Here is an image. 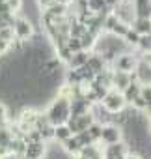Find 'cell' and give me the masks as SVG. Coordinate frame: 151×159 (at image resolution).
Returning <instances> with one entry per match:
<instances>
[{
  "mask_svg": "<svg viewBox=\"0 0 151 159\" xmlns=\"http://www.w3.org/2000/svg\"><path fill=\"white\" fill-rule=\"evenodd\" d=\"M39 4H41L45 10H49V8H50L52 4H56V2H54V0H39Z\"/></svg>",
  "mask_w": 151,
  "mask_h": 159,
  "instance_id": "23",
  "label": "cell"
},
{
  "mask_svg": "<svg viewBox=\"0 0 151 159\" xmlns=\"http://www.w3.org/2000/svg\"><path fill=\"white\" fill-rule=\"evenodd\" d=\"M125 155V144L118 142V144H110L105 150V159H112V157H123Z\"/></svg>",
  "mask_w": 151,
  "mask_h": 159,
  "instance_id": "11",
  "label": "cell"
},
{
  "mask_svg": "<svg viewBox=\"0 0 151 159\" xmlns=\"http://www.w3.org/2000/svg\"><path fill=\"white\" fill-rule=\"evenodd\" d=\"M75 122H77V133H80V131H86L95 120H93V116L90 112H86L82 116H77V118H75Z\"/></svg>",
  "mask_w": 151,
  "mask_h": 159,
  "instance_id": "12",
  "label": "cell"
},
{
  "mask_svg": "<svg viewBox=\"0 0 151 159\" xmlns=\"http://www.w3.org/2000/svg\"><path fill=\"white\" fill-rule=\"evenodd\" d=\"M6 116H8V109H6V105H4V103H0V124H4Z\"/></svg>",
  "mask_w": 151,
  "mask_h": 159,
  "instance_id": "22",
  "label": "cell"
},
{
  "mask_svg": "<svg viewBox=\"0 0 151 159\" xmlns=\"http://www.w3.org/2000/svg\"><path fill=\"white\" fill-rule=\"evenodd\" d=\"M140 92H142V86L132 81V83L123 90V94H121V96H123V101H125V103H132V101L140 96Z\"/></svg>",
  "mask_w": 151,
  "mask_h": 159,
  "instance_id": "10",
  "label": "cell"
},
{
  "mask_svg": "<svg viewBox=\"0 0 151 159\" xmlns=\"http://www.w3.org/2000/svg\"><path fill=\"white\" fill-rule=\"evenodd\" d=\"M134 75H131V73H121V71H116L114 75H112V86H116V88H119V90H125L132 81H134Z\"/></svg>",
  "mask_w": 151,
  "mask_h": 159,
  "instance_id": "7",
  "label": "cell"
},
{
  "mask_svg": "<svg viewBox=\"0 0 151 159\" xmlns=\"http://www.w3.org/2000/svg\"><path fill=\"white\" fill-rule=\"evenodd\" d=\"M132 107H134L136 111H144V109H147V105H145V101L142 99V96H138V98L132 101Z\"/></svg>",
  "mask_w": 151,
  "mask_h": 159,
  "instance_id": "21",
  "label": "cell"
},
{
  "mask_svg": "<svg viewBox=\"0 0 151 159\" xmlns=\"http://www.w3.org/2000/svg\"><path fill=\"white\" fill-rule=\"evenodd\" d=\"M138 47H140L144 52H145V51H151V39H149V36H140Z\"/></svg>",
  "mask_w": 151,
  "mask_h": 159,
  "instance_id": "18",
  "label": "cell"
},
{
  "mask_svg": "<svg viewBox=\"0 0 151 159\" xmlns=\"http://www.w3.org/2000/svg\"><path fill=\"white\" fill-rule=\"evenodd\" d=\"M105 4H106V6H118L119 0H105Z\"/></svg>",
  "mask_w": 151,
  "mask_h": 159,
  "instance_id": "24",
  "label": "cell"
},
{
  "mask_svg": "<svg viewBox=\"0 0 151 159\" xmlns=\"http://www.w3.org/2000/svg\"><path fill=\"white\" fill-rule=\"evenodd\" d=\"M79 159H86V157H82V155H80V157H79Z\"/></svg>",
  "mask_w": 151,
  "mask_h": 159,
  "instance_id": "28",
  "label": "cell"
},
{
  "mask_svg": "<svg viewBox=\"0 0 151 159\" xmlns=\"http://www.w3.org/2000/svg\"><path fill=\"white\" fill-rule=\"evenodd\" d=\"M88 58H90V54L86 51H79V52H73L67 62H69V66L73 69H79V67H82V66L88 64Z\"/></svg>",
  "mask_w": 151,
  "mask_h": 159,
  "instance_id": "9",
  "label": "cell"
},
{
  "mask_svg": "<svg viewBox=\"0 0 151 159\" xmlns=\"http://www.w3.org/2000/svg\"><path fill=\"white\" fill-rule=\"evenodd\" d=\"M11 30H13V34H15L19 39H28V38L34 36V26H32V23H30L28 19H24V17H23V19H15Z\"/></svg>",
  "mask_w": 151,
  "mask_h": 159,
  "instance_id": "3",
  "label": "cell"
},
{
  "mask_svg": "<svg viewBox=\"0 0 151 159\" xmlns=\"http://www.w3.org/2000/svg\"><path fill=\"white\" fill-rule=\"evenodd\" d=\"M73 135H71V131H69V127L65 125V124H62V125H56L54 127V139L56 140H67V139H71Z\"/></svg>",
  "mask_w": 151,
  "mask_h": 159,
  "instance_id": "14",
  "label": "cell"
},
{
  "mask_svg": "<svg viewBox=\"0 0 151 159\" xmlns=\"http://www.w3.org/2000/svg\"><path fill=\"white\" fill-rule=\"evenodd\" d=\"M123 159H142L140 155H136V153H129V155H125Z\"/></svg>",
  "mask_w": 151,
  "mask_h": 159,
  "instance_id": "25",
  "label": "cell"
},
{
  "mask_svg": "<svg viewBox=\"0 0 151 159\" xmlns=\"http://www.w3.org/2000/svg\"><path fill=\"white\" fill-rule=\"evenodd\" d=\"M69 103H71V99H67V98H58V99L50 105V111H49V114H47V122H49L52 127L62 125V124H65V122L69 120V116H71V112H69Z\"/></svg>",
  "mask_w": 151,
  "mask_h": 159,
  "instance_id": "1",
  "label": "cell"
},
{
  "mask_svg": "<svg viewBox=\"0 0 151 159\" xmlns=\"http://www.w3.org/2000/svg\"><path fill=\"white\" fill-rule=\"evenodd\" d=\"M6 6L10 8V11H11V13H15V11H19V10H21L23 0H6Z\"/></svg>",
  "mask_w": 151,
  "mask_h": 159,
  "instance_id": "19",
  "label": "cell"
},
{
  "mask_svg": "<svg viewBox=\"0 0 151 159\" xmlns=\"http://www.w3.org/2000/svg\"><path fill=\"white\" fill-rule=\"evenodd\" d=\"M86 131H88V135H90V139H92V142H93V140L101 139V131H103V125H101L99 122H93V124H92V125H90Z\"/></svg>",
  "mask_w": 151,
  "mask_h": 159,
  "instance_id": "16",
  "label": "cell"
},
{
  "mask_svg": "<svg viewBox=\"0 0 151 159\" xmlns=\"http://www.w3.org/2000/svg\"><path fill=\"white\" fill-rule=\"evenodd\" d=\"M149 21H151V17H149Z\"/></svg>",
  "mask_w": 151,
  "mask_h": 159,
  "instance_id": "30",
  "label": "cell"
},
{
  "mask_svg": "<svg viewBox=\"0 0 151 159\" xmlns=\"http://www.w3.org/2000/svg\"><path fill=\"white\" fill-rule=\"evenodd\" d=\"M106 4H105V0H86V8L92 11V13H101L103 11V8H105Z\"/></svg>",
  "mask_w": 151,
  "mask_h": 159,
  "instance_id": "15",
  "label": "cell"
},
{
  "mask_svg": "<svg viewBox=\"0 0 151 159\" xmlns=\"http://www.w3.org/2000/svg\"><path fill=\"white\" fill-rule=\"evenodd\" d=\"M4 2H6V0H0V4H4Z\"/></svg>",
  "mask_w": 151,
  "mask_h": 159,
  "instance_id": "27",
  "label": "cell"
},
{
  "mask_svg": "<svg viewBox=\"0 0 151 159\" xmlns=\"http://www.w3.org/2000/svg\"><path fill=\"white\" fill-rule=\"evenodd\" d=\"M132 30L138 36H149L151 34V21L149 19H144V17H136L132 21Z\"/></svg>",
  "mask_w": 151,
  "mask_h": 159,
  "instance_id": "8",
  "label": "cell"
},
{
  "mask_svg": "<svg viewBox=\"0 0 151 159\" xmlns=\"http://www.w3.org/2000/svg\"><path fill=\"white\" fill-rule=\"evenodd\" d=\"M24 159H41L43 153H45V142L39 140V142H24Z\"/></svg>",
  "mask_w": 151,
  "mask_h": 159,
  "instance_id": "4",
  "label": "cell"
},
{
  "mask_svg": "<svg viewBox=\"0 0 151 159\" xmlns=\"http://www.w3.org/2000/svg\"><path fill=\"white\" fill-rule=\"evenodd\" d=\"M142 99L145 101L147 109H151V86H142V92H140Z\"/></svg>",
  "mask_w": 151,
  "mask_h": 159,
  "instance_id": "17",
  "label": "cell"
},
{
  "mask_svg": "<svg viewBox=\"0 0 151 159\" xmlns=\"http://www.w3.org/2000/svg\"><path fill=\"white\" fill-rule=\"evenodd\" d=\"M145 64H147V66H149V67H151V52H149V54H147V56H145Z\"/></svg>",
  "mask_w": 151,
  "mask_h": 159,
  "instance_id": "26",
  "label": "cell"
},
{
  "mask_svg": "<svg viewBox=\"0 0 151 159\" xmlns=\"http://www.w3.org/2000/svg\"><path fill=\"white\" fill-rule=\"evenodd\" d=\"M101 139L110 146V144H118L119 139H121V131L118 125H105L103 131H101Z\"/></svg>",
  "mask_w": 151,
  "mask_h": 159,
  "instance_id": "6",
  "label": "cell"
},
{
  "mask_svg": "<svg viewBox=\"0 0 151 159\" xmlns=\"http://www.w3.org/2000/svg\"><path fill=\"white\" fill-rule=\"evenodd\" d=\"M114 64H116V71H121V73H131L136 67V60L131 54H119L114 60Z\"/></svg>",
  "mask_w": 151,
  "mask_h": 159,
  "instance_id": "5",
  "label": "cell"
},
{
  "mask_svg": "<svg viewBox=\"0 0 151 159\" xmlns=\"http://www.w3.org/2000/svg\"><path fill=\"white\" fill-rule=\"evenodd\" d=\"M101 101H103V107H105L108 112H119V111H123V107H125L123 96H121L119 92H116V90L106 92V96H105Z\"/></svg>",
  "mask_w": 151,
  "mask_h": 159,
  "instance_id": "2",
  "label": "cell"
},
{
  "mask_svg": "<svg viewBox=\"0 0 151 159\" xmlns=\"http://www.w3.org/2000/svg\"><path fill=\"white\" fill-rule=\"evenodd\" d=\"M69 155L71 153H80V150H82V146L79 144V140L75 139V137H71V139H67V140H63V146H62Z\"/></svg>",
  "mask_w": 151,
  "mask_h": 159,
  "instance_id": "13",
  "label": "cell"
},
{
  "mask_svg": "<svg viewBox=\"0 0 151 159\" xmlns=\"http://www.w3.org/2000/svg\"><path fill=\"white\" fill-rule=\"evenodd\" d=\"M11 36H13V30L11 28H0V39H4V41L10 43Z\"/></svg>",
  "mask_w": 151,
  "mask_h": 159,
  "instance_id": "20",
  "label": "cell"
},
{
  "mask_svg": "<svg viewBox=\"0 0 151 159\" xmlns=\"http://www.w3.org/2000/svg\"><path fill=\"white\" fill-rule=\"evenodd\" d=\"M149 39H151V34H149Z\"/></svg>",
  "mask_w": 151,
  "mask_h": 159,
  "instance_id": "29",
  "label": "cell"
}]
</instances>
